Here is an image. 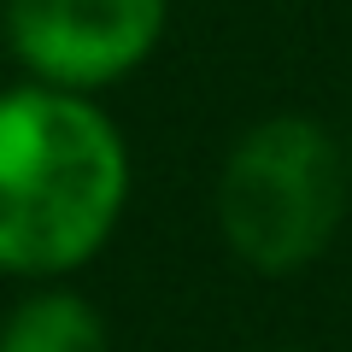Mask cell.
<instances>
[{
	"label": "cell",
	"mask_w": 352,
	"mask_h": 352,
	"mask_svg": "<svg viewBox=\"0 0 352 352\" xmlns=\"http://www.w3.org/2000/svg\"><path fill=\"white\" fill-rule=\"evenodd\" d=\"M129 147L100 106L53 82L0 88V270L59 282L112 241Z\"/></svg>",
	"instance_id": "cell-1"
},
{
	"label": "cell",
	"mask_w": 352,
	"mask_h": 352,
	"mask_svg": "<svg viewBox=\"0 0 352 352\" xmlns=\"http://www.w3.org/2000/svg\"><path fill=\"white\" fill-rule=\"evenodd\" d=\"M346 153L317 118L276 112L241 129L217 170V229L258 276L323 258L346 217Z\"/></svg>",
	"instance_id": "cell-2"
},
{
	"label": "cell",
	"mask_w": 352,
	"mask_h": 352,
	"mask_svg": "<svg viewBox=\"0 0 352 352\" xmlns=\"http://www.w3.org/2000/svg\"><path fill=\"white\" fill-rule=\"evenodd\" d=\"M164 18V0H6L0 24L30 82L94 94L153 59Z\"/></svg>",
	"instance_id": "cell-3"
},
{
	"label": "cell",
	"mask_w": 352,
	"mask_h": 352,
	"mask_svg": "<svg viewBox=\"0 0 352 352\" xmlns=\"http://www.w3.org/2000/svg\"><path fill=\"white\" fill-rule=\"evenodd\" d=\"M0 352H112V335L82 294L36 288L0 317Z\"/></svg>",
	"instance_id": "cell-4"
}]
</instances>
